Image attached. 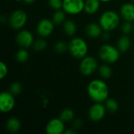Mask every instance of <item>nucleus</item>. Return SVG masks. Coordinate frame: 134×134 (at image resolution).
<instances>
[{
	"label": "nucleus",
	"instance_id": "33",
	"mask_svg": "<svg viewBox=\"0 0 134 134\" xmlns=\"http://www.w3.org/2000/svg\"><path fill=\"white\" fill-rule=\"evenodd\" d=\"M101 2H111V1H112V0H100Z\"/></svg>",
	"mask_w": 134,
	"mask_h": 134
},
{
	"label": "nucleus",
	"instance_id": "28",
	"mask_svg": "<svg viewBox=\"0 0 134 134\" xmlns=\"http://www.w3.org/2000/svg\"><path fill=\"white\" fill-rule=\"evenodd\" d=\"M48 4L55 11L59 10V9H62L63 0H48Z\"/></svg>",
	"mask_w": 134,
	"mask_h": 134
},
{
	"label": "nucleus",
	"instance_id": "22",
	"mask_svg": "<svg viewBox=\"0 0 134 134\" xmlns=\"http://www.w3.org/2000/svg\"><path fill=\"white\" fill-rule=\"evenodd\" d=\"M16 60L19 63H25L28 58H29V53L27 50V49L24 48H20L19 50L16 51Z\"/></svg>",
	"mask_w": 134,
	"mask_h": 134
},
{
	"label": "nucleus",
	"instance_id": "2",
	"mask_svg": "<svg viewBox=\"0 0 134 134\" xmlns=\"http://www.w3.org/2000/svg\"><path fill=\"white\" fill-rule=\"evenodd\" d=\"M120 15L113 10L104 12L99 19V24L104 31H111L116 29L120 24Z\"/></svg>",
	"mask_w": 134,
	"mask_h": 134
},
{
	"label": "nucleus",
	"instance_id": "5",
	"mask_svg": "<svg viewBox=\"0 0 134 134\" xmlns=\"http://www.w3.org/2000/svg\"><path fill=\"white\" fill-rule=\"evenodd\" d=\"M27 21V15L25 11L22 9H16L13 11L9 18V26L14 29L20 31L24 28Z\"/></svg>",
	"mask_w": 134,
	"mask_h": 134
},
{
	"label": "nucleus",
	"instance_id": "12",
	"mask_svg": "<svg viewBox=\"0 0 134 134\" xmlns=\"http://www.w3.org/2000/svg\"><path fill=\"white\" fill-rule=\"evenodd\" d=\"M64 122L60 118L50 119L46 126V132L47 134H62L65 131Z\"/></svg>",
	"mask_w": 134,
	"mask_h": 134
},
{
	"label": "nucleus",
	"instance_id": "21",
	"mask_svg": "<svg viewBox=\"0 0 134 134\" xmlns=\"http://www.w3.org/2000/svg\"><path fill=\"white\" fill-rule=\"evenodd\" d=\"M60 119L64 122H69L74 120L75 119V112L73 110L70 108L64 109L60 114Z\"/></svg>",
	"mask_w": 134,
	"mask_h": 134
},
{
	"label": "nucleus",
	"instance_id": "9",
	"mask_svg": "<svg viewBox=\"0 0 134 134\" xmlns=\"http://www.w3.org/2000/svg\"><path fill=\"white\" fill-rule=\"evenodd\" d=\"M15 106L14 95L9 91H3L0 94V111L3 113L11 111Z\"/></svg>",
	"mask_w": 134,
	"mask_h": 134
},
{
	"label": "nucleus",
	"instance_id": "4",
	"mask_svg": "<svg viewBox=\"0 0 134 134\" xmlns=\"http://www.w3.org/2000/svg\"><path fill=\"white\" fill-rule=\"evenodd\" d=\"M120 51L117 46L111 44H104L100 46L98 54L101 60L107 64H114L119 60Z\"/></svg>",
	"mask_w": 134,
	"mask_h": 134
},
{
	"label": "nucleus",
	"instance_id": "25",
	"mask_svg": "<svg viewBox=\"0 0 134 134\" xmlns=\"http://www.w3.org/2000/svg\"><path fill=\"white\" fill-rule=\"evenodd\" d=\"M54 50L59 54L65 53L67 50H68V44H66L63 41H59L55 43L54 45Z\"/></svg>",
	"mask_w": 134,
	"mask_h": 134
},
{
	"label": "nucleus",
	"instance_id": "16",
	"mask_svg": "<svg viewBox=\"0 0 134 134\" xmlns=\"http://www.w3.org/2000/svg\"><path fill=\"white\" fill-rule=\"evenodd\" d=\"M116 46L118 47V49H119V51L121 53L127 52L131 46V40H130V37L127 36V35H124L121 36L117 41Z\"/></svg>",
	"mask_w": 134,
	"mask_h": 134
},
{
	"label": "nucleus",
	"instance_id": "34",
	"mask_svg": "<svg viewBox=\"0 0 134 134\" xmlns=\"http://www.w3.org/2000/svg\"><path fill=\"white\" fill-rule=\"evenodd\" d=\"M16 1H17V2H19V1L20 2H22V0H16Z\"/></svg>",
	"mask_w": 134,
	"mask_h": 134
},
{
	"label": "nucleus",
	"instance_id": "15",
	"mask_svg": "<svg viewBox=\"0 0 134 134\" xmlns=\"http://www.w3.org/2000/svg\"><path fill=\"white\" fill-rule=\"evenodd\" d=\"M100 0H85L84 12L89 15L95 14L100 7Z\"/></svg>",
	"mask_w": 134,
	"mask_h": 134
},
{
	"label": "nucleus",
	"instance_id": "18",
	"mask_svg": "<svg viewBox=\"0 0 134 134\" xmlns=\"http://www.w3.org/2000/svg\"><path fill=\"white\" fill-rule=\"evenodd\" d=\"M5 126L9 132H10L12 133H15L20 130L21 124L18 119H16L15 117H11L7 120Z\"/></svg>",
	"mask_w": 134,
	"mask_h": 134
},
{
	"label": "nucleus",
	"instance_id": "19",
	"mask_svg": "<svg viewBox=\"0 0 134 134\" xmlns=\"http://www.w3.org/2000/svg\"><path fill=\"white\" fill-rule=\"evenodd\" d=\"M97 71L102 79H109L112 75V69L108 64H102L99 66Z\"/></svg>",
	"mask_w": 134,
	"mask_h": 134
},
{
	"label": "nucleus",
	"instance_id": "20",
	"mask_svg": "<svg viewBox=\"0 0 134 134\" xmlns=\"http://www.w3.org/2000/svg\"><path fill=\"white\" fill-rule=\"evenodd\" d=\"M66 13L63 10V9H59V10H56L53 15V18L52 20L53 21V23L55 24H64V22L66 20Z\"/></svg>",
	"mask_w": 134,
	"mask_h": 134
},
{
	"label": "nucleus",
	"instance_id": "3",
	"mask_svg": "<svg viewBox=\"0 0 134 134\" xmlns=\"http://www.w3.org/2000/svg\"><path fill=\"white\" fill-rule=\"evenodd\" d=\"M88 49L87 42L80 37L73 38L68 43V51L70 54L78 60H82L86 57Z\"/></svg>",
	"mask_w": 134,
	"mask_h": 134
},
{
	"label": "nucleus",
	"instance_id": "31",
	"mask_svg": "<svg viewBox=\"0 0 134 134\" xmlns=\"http://www.w3.org/2000/svg\"><path fill=\"white\" fill-rule=\"evenodd\" d=\"M75 133H76V132H75V129H74V128H72V129H70V130H65L64 133H65V134H75Z\"/></svg>",
	"mask_w": 134,
	"mask_h": 134
},
{
	"label": "nucleus",
	"instance_id": "8",
	"mask_svg": "<svg viewBox=\"0 0 134 134\" xmlns=\"http://www.w3.org/2000/svg\"><path fill=\"white\" fill-rule=\"evenodd\" d=\"M16 42L20 48L28 49L32 46L35 40L31 31L25 29H21L16 35Z\"/></svg>",
	"mask_w": 134,
	"mask_h": 134
},
{
	"label": "nucleus",
	"instance_id": "36",
	"mask_svg": "<svg viewBox=\"0 0 134 134\" xmlns=\"http://www.w3.org/2000/svg\"><path fill=\"white\" fill-rule=\"evenodd\" d=\"M133 2H134V0H133Z\"/></svg>",
	"mask_w": 134,
	"mask_h": 134
},
{
	"label": "nucleus",
	"instance_id": "14",
	"mask_svg": "<svg viewBox=\"0 0 134 134\" xmlns=\"http://www.w3.org/2000/svg\"><path fill=\"white\" fill-rule=\"evenodd\" d=\"M103 29L100 24L90 23L86 27V33L88 37L91 38H96L102 35Z\"/></svg>",
	"mask_w": 134,
	"mask_h": 134
},
{
	"label": "nucleus",
	"instance_id": "27",
	"mask_svg": "<svg viewBox=\"0 0 134 134\" xmlns=\"http://www.w3.org/2000/svg\"><path fill=\"white\" fill-rule=\"evenodd\" d=\"M133 29V24H132V22L130 21H126L122 24L121 26V31L124 35H128L130 34Z\"/></svg>",
	"mask_w": 134,
	"mask_h": 134
},
{
	"label": "nucleus",
	"instance_id": "35",
	"mask_svg": "<svg viewBox=\"0 0 134 134\" xmlns=\"http://www.w3.org/2000/svg\"><path fill=\"white\" fill-rule=\"evenodd\" d=\"M133 29H134V22H133Z\"/></svg>",
	"mask_w": 134,
	"mask_h": 134
},
{
	"label": "nucleus",
	"instance_id": "13",
	"mask_svg": "<svg viewBox=\"0 0 134 134\" xmlns=\"http://www.w3.org/2000/svg\"><path fill=\"white\" fill-rule=\"evenodd\" d=\"M119 14L124 20L134 22V3L126 2L123 4L120 8Z\"/></svg>",
	"mask_w": 134,
	"mask_h": 134
},
{
	"label": "nucleus",
	"instance_id": "24",
	"mask_svg": "<svg viewBox=\"0 0 134 134\" xmlns=\"http://www.w3.org/2000/svg\"><path fill=\"white\" fill-rule=\"evenodd\" d=\"M46 46H47V43L46 40H44V38H41L35 40L32 45L33 49L37 52H41L44 50L46 48Z\"/></svg>",
	"mask_w": 134,
	"mask_h": 134
},
{
	"label": "nucleus",
	"instance_id": "6",
	"mask_svg": "<svg viewBox=\"0 0 134 134\" xmlns=\"http://www.w3.org/2000/svg\"><path fill=\"white\" fill-rule=\"evenodd\" d=\"M99 68L98 62L96 58L92 56H86L81 60L79 64V71L85 76H90L97 71Z\"/></svg>",
	"mask_w": 134,
	"mask_h": 134
},
{
	"label": "nucleus",
	"instance_id": "30",
	"mask_svg": "<svg viewBox=\"0 0 134 134\" xmlns=\"http://www.w3.org/2000/svg\"><path fill=\"white\" fill-rule=\"evenodd\" d=\"M82 121L80 119H75L73 120V128L75 129H79L82 126Z\"/></svg>",
	"mask_w": 134,
	"mask_h": 134
},
{
	"label": "nucleus",
	"instance_id": "23",
	"mask_svg": "<svg viewBox=\"0 0 134 134\" xmlns=\"http://www.w3.org/2000/svg\"><path fill=\"white\" fill-rule=\"evenodd\" d=\"M104 106L107 109L108 111L114 113L118 111L119 109V104L118 102L112 98H108L104 101Z\"/></svg>",
	"mask_w": 134,
	"mask_h": 134
},
{
	"label": "nucleus",
	"instance_id": "32",
	"mask_svg": "<svg viewBox=\"0 0 134 134\" xmlns=\"http://www.w3.org/2000/svg\"><path fill=\"white\" fill-rule=\"evenodd\" d=\"M36 0H22L23 2L26 3V4H32L35 2Z\"/></svg>",
	"mask_w": 134,
	"mask_h": 134
},
{
	"label": "nucleus",
	"instance_id": "7",
	"mask_svg": "<svg viewBox=\"0 0 134 134\" xmlns=\"http://www.w3.org/2000/svg\"><path fill=\"white\" fill-rule=\"evenodd\" d=\"M85 0H63L62 9L68 14L77 15L84 11Z\"/></svg>",
	"mask_w": 134,
	"mask_h": 134
},
{
	"label": "nucleus",
	"instance_id": "29",
	"mask_svg": "<svg viewBox=\"0 0 134 134\" xmlns=\"http://www.w3.org/2000/svg\"><path fill=\"white\" fill-rule=\"evenodd\" d=\"M8 74V67L4 62H0V79H3Z\"/></svg>",
	"mask_w": 134,
	"mask_h": 134
},
{
	"label": "nucleus",
	"instance_id": "26",
	"mask_svg": "<svg viewBox=\"0 0 134 134\" xmlns=\"http://www.w3.org/2000/svg\"><path fill=\"white\" fill-rule=\"evenodd\" d=\"M22 90H23L22 85L19 82H14L9 86V92L14 96L20 94L22 92Z\"/></svg>",
	"mask_w": 134,
	"mask_h": 134
},
{
	"label": "nucleus",
	"instance_id": "11",
	"mask_svg": "<svg viewBox=\"0 0 134 134\" xmlns=\"http://www.w3.org/2000/svg\"><path fill=\"white\" fill-rule=\"evenodd\" d=\"M55 24L52 20L44 18L42 19L37 24L36 32L41 38H46L52 35L54 30Z\"/></svg>",
	"mask_w": 134,
	"mask_h": 134
},
{
	"label": "nucleus",
	"instance_id": "10",
	"mask_svg": "<svg viewBox=\"0 0 134 134\" xmlns=\"http://www.w3.org/2000/svg\"><path fill=\"white\" fill-rule=\"evenodd\" d=\"M107 109L102 103H94L89 109L88 116L89 119L94 122H97L101 121L105 115Z\"/></svg>",
	"mask_w": 134,
	"mask_h": 134
},
{
	"label": "nucleus",
	"instance_id": "1",
	"mask_svg": "<svg viewBox=\"0 0 134 134\" xmlns=\"http://www.w3.org/2000/svg\"><path fill=\"white\" fill-rule=\"evenodd\" d=\"M87 93L90 98L94 103H104L108 98L109 89L103 79H93L87 86Z\"/></svg>",
	"mask_w": 134,
	"mask_h": 134
},
{
	"label": "nucleus",
	"instance_id": "17",
	"mask_svg": "<svg viewBox=\"0 0 134 134\" xmlns=\"http://www.w3.org/2000/svg\"><path fill=\"white\" fill-rule=\"evenodd\" d=\"M63 31L67 36L72 37L77 31V25L72 20H66L63 24Z\"/></svg>",
	"mask_w": 134,
	"mask_h": 134
}]
</instances>
